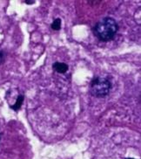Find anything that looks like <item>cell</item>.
<instances>
[{"label":"cell","mask_w":141,"mask_h":159,"mask_svg":"<svg viewBox=\"0 0 141 159\" xmlns=\"http://www.w3.org/2000/svg\"><path fill=\"white\" fill-rule=\"evenodd\" d=\"M118 25L113 18L106 17L99 20L93 27V33L101 41L113 40L118 32Z\"/></svg>","instance_id":"obj_1"},{"label":"cell","mask_w":141,"mask_h":159,"mask_svg":"<svg viewBox=\"0 0 141 159\" xmlns=\"http://www.w3.org/2000/svg\"><path fill=\"white\" fill-rule=\"evenodd\" d=\"M112 89V82L107 78L95 77L91 81L90 92L93 96L102 98L108 95Z\"/></svg>","instance_id":"obj_2"},{"label":"cell","mask_w":141,"mask_h":159,"mask_svg":"<svg viewBox=\"0 0 141 159\" xmlns=\"http://www.w3.org/2000/svg\"><path fill=\"white\" fill-rule=\"evenodd\" d=\"M52 68H53V70L56 71L57 73L65 74V73H66V71L68 70L69 66L64 62H55L52 65Z\"/></svg>","instance_id":"obj_3"},{"label":"cell","mask_w":141,"mask_h":159,"mask_svg":"<svg viewBox=\"0 0 141 159\" xmlns=\"http://www.w3.org/2000/svg\"><path fill=\"white\" fill-rule=\"evenodd\" d=\"M24 96L23 94H19V96L17 97V100H16V102H15L14 104H13L12 106H11V108L15 110V111L19 110L24 102Z\"/></svg>","instance_id":"obj_4"},{"label":"cell","mask_w":141,"mask_h":159,"mask_svg":"<svg viewBox=\"0 0 141 159\" xmlns=\"http://www.w3.org/2000/svg\"><path fill=\"white\" fill-rule=\"evenodd\" d=\"M51 27L52 30H55V31H58L61 29V19H56L53 20V22L51 25Z\"/></svg>","instance_id":"obj_5"},{"label":"cell","mask_w":141,"mask_h":159,"mask_svg":"<svg viewBox=\"0 0 141 159\" xmlns=\"http://www.w3.org/2000/svg\"><path fill=\"white\" fill-rule=\"evenodd\" d=\"M5 52L4 51H0V64H2L5 59Z\"/></svg>","instance_id":"obj_6"},{"label":"cell","mask_w":141,"mask_h":159,"mask_svg":"<svg viewBox=\"0 0 141 159\" xmlns=\"http://www.w3.org/2000/svg\"><path fill=\"white\" fill-rule=\"evenodd\" d=\"M24 3L27 4V5H33V4H35V1H30V0H27V1H24Z\"/></svg>","instance_id":"obj_7"},{"label":"cell","mask_w":141,"mask_h":159,"mask_svg":"<svg viewBox=\"0 0 141 159\" xmlns=\"http://www.w3.org/2000/svg\"><path fill=\"white\" fill-rule=\"evenodd\" d=\"M126 159H134V158H126Z\"/></svg>","instance_id":"obj_8"}]
</instances>
